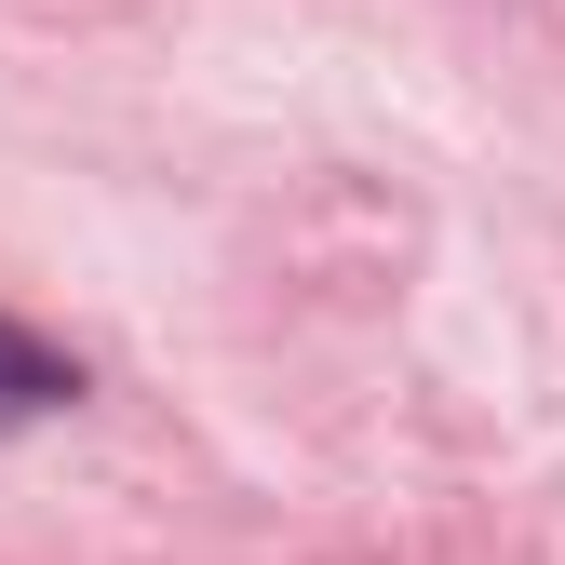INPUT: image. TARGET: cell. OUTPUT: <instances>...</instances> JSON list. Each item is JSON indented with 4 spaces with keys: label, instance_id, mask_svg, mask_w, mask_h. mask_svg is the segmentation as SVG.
Segmentation results:
<instances>
[{
    "label": "cell",
    "instance_id": "6da1fadb",
    "mask_svg": "<svg viewBox=\"0 0 565 565\" xmlns=\"http://www.w3.org/2000/svg\"><path fill=\"white\" fill-rule=\"evenodd\" d=\"M54 404H82V364L41 350L28 323H0V431H28V417H54Z\"/></svg>",
    "mask_w": 565,
    "mask_h": 565
}]
</instances>
